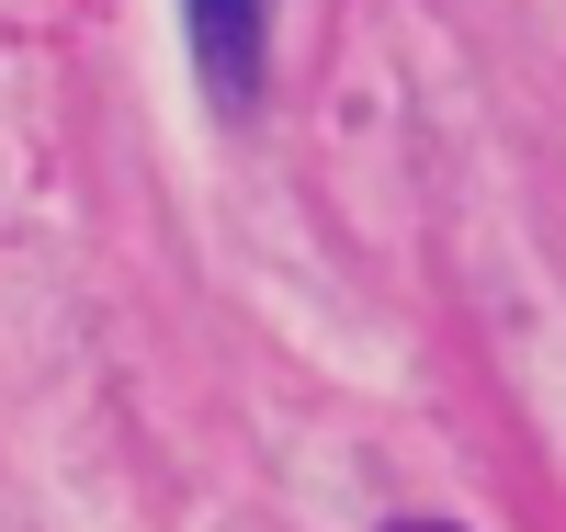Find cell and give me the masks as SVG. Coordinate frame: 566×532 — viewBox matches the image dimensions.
Returning a JSON list of instances; mask_svg holds the SVG:
<instances>
[{"label":"cell","instance_id":"obj_2","mask_svg":"<svg viewBox=\"0 0 566 532\" xmlns=\"http://www.w3.org/2000/svg\"><path fill=\"white\" fill-rule=\"evenodd\" d=\"M386 532H464V521H386Z\"/></svg>","mask_w":566,"mask_h":532},{"label":"cell","instance_id":"obj_1","mask_svg":"<svg viewBox=\"0 0 566 532\" xmlns=\"http://www.w3.org/2000/svg\"><path fill=\"white\" fill-rule=\"evenodd\" d=\"M261 34H272V0H181L193 80L216 91L227 114H250V91H261Z\"/></svg>","mask_w":566,"mask_h":532}]
</instances>
